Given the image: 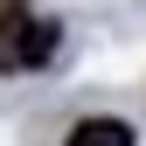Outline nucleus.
Instances as JSON below:
<instances>
[{
  "label": "nucleus",
  "instance_id": "nucleus-1",
  "mask_svg": "<svg viewBox=\"0 0 146 146\" xmlns=\"http://www.w3.org/2000/svg\"><path fill=\"white\" fill-rule=\"evenodd\" d=\"M56 56V21L35 14H0V70H35Z\"/></svg>",
  "mask_w": 146,
  "mask_h": 146
},
{
  "label": "nucleus",
  "instance_id": "nucleus-2",
  "mask_svg": "<svg viewBox=\"0 0 146 146\" xmlns=\"http://www.w3.org/2000/svg\"><path fill=\"white\" fill-rule=\"evenodd\" d=\"M70 146H132V125H118V118H84L77 132H70Z\"/></svg>",
  "mask_w": 146,
  "mask_h": 146
},
{
  "label": "nucleus",
  "instance_id": "nucleus-3",
  "mask_svg": "<svg viewBox=\"0 0 146 146\" xmlns=\"http://www.w3.org/2000/svg\"><path fill=\"white\" fill-rule=\"evenodd\" d=\"M0 14H28V0H0Z\"/></svg>",
  "mask_w": 146,
  "mask_h": 146
}]
</instances>
